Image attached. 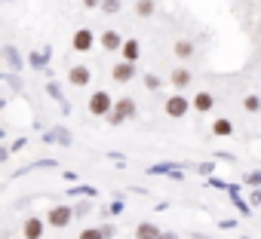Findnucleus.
<instances>
[{"label":"nucleus","instance_id":"f257e3e1","mask_svg":"<svg viewBox=\"0 0 261 239\" xmlns=\"http://www.w3.org/2000/svg\"><path fill=\"white\" fill-rule=\"evenodd\" d=\"M136 113H139L136 101L129 98V95H123V98H117V101H114V110H111V113H108L105 120H108L111 126H120V123H126V120H133Z\"/></svg>","mask_w":261,"mask_h":239},{"label":"nucleus","instance_id":"f03ea898","mask_svg":"<svg viewBox=\"0 0 261 239\" xmlns=\"http://www.w3.org/2000/svg\"><path fill=\"white\" fill-rule=\"evenodd\" d=\"M74 218H77V215H74V205H53V208L46 212V224H49L53 230H65Z\"/></svg>","mask_w":261,"mask_h":239},{"label":"nucleus","instance_id":"7ed1b4c3","mask_svg":"<svg viewBox=\"0 0 261 239\" xmlns=\"http://www.w3.org/2000/svg\"><path fill=\"white\" fill-rule=\"evenodd\" d=\"M114 110V98L105 92V89H95L92 95H89V113L92 116H108Z\"/></svg>","mask_w":261,"mask_h":239},{"label":"nucleus","instance_id":"20e7f679","mask_svg":"<svg viewBox=\"0 0 261 239\" xmlns=\"http://www.w3.org/2000/svg\"><path fill=\"white\" fill-rule=\"evenodd\" d=\"M191 107H194V101H188V98H185L181 92H175V95H169V98H166V104H163V110H166V113H169L172 120H178V116H185V113H188Z\"/></svg>","mask_w":261,"mask_h":239},{"label":"nucleus","instance_id":"39448f33","mask_svg":"<svg viewBox=\"0 0 261 239\" xmlns=\"http://www.w3.org/2000/svg\"><path fill=\"white\" fill-rule=\"evenodd\" d=\"M71 46H74V52H89L95 46V34L89 28H77L74 37H71Z\"/></svg>","mask_w":261,"mask_h":239},{"label":"nucleus","instance_id":"423d86ee","mask_svg":"<svg viewBox=\"0 0 261 239\" xmlns=\"http://www.w3.org/2000/svg\"><path fill=\"white\" fill-rule=\"evenodd\" d=\"M43 141H46V144H62V147H71V144H74V135H71L65 126H53V129H46V132H43Z\"/></svg>","mask_w":261,"mask_h":239},{"label":"nucleus","instance_id":"0eeeda50","mask_svg":"<svg viewBox=\"0 0 261 239\" xmlns=\"http://www.w3.org/2000/svg\"><path fill=\"white\" fill-rule=\"evenodd\" d=\"M68 80H71V86H77V89L89 86V83H92V71H89V65H71Z\"/></svg>","mask_w":261,"mask_h":239},{"label":"nucleus","instance_id":"6e6552de","mask_svg":"<svg viewBox=\"0 0 261 239\" xmlns=\"http://www.w3.org/2000/svg\"><path fill=\"white\" fill-rule=\"evenodd\" d=\"M43 230H46V218H37V215L25 218V224H22V236L25 239H40Z\"/></svg>","mask_w":261,"mask_h":239},{"label":"nucleus","instance_id":"1a4fd4ad","mask_svg":"<svg viewBox=\"0 0 261 239\" xmlns=\"http://www.w3.org/2000/svg\"><path fill=\"white\" fill-rule=\"evenodd\" d=\"M98 43H101V49H108V52H120L123 49V34L120 31H114V28H108V31H101V37H98Z\"/></svg>","mask_w":261,"mask_h":239},{"label":"nucleus","instance_id":"9d476101","mask_svg":"<svg viewBox=\"0 0 261 239\" xmlns=\"http://www.w3.org/2000/svg\"><path fill=\"white\" fill-rule=\"evenodd\" d=\"M111 77L117 80V83H129V80H133L136 77V62H117L114 68H111Z\"/></svg>","mask_w":261,"mask_h":239},{"label":"nucleus","instance_id":"9b49d317","mask_svg":"<svg viewBox=\"0 0 261 239\" xmlns=\"http://www.w3.org/2000/svg\"><path fill=\"white\" fill-rule=\"evenodd\" d=\"M191 101H194V110H197V113H209V110L215 107V95H212V92H206V89H200Z\"/></svg>","mask_w":261,"mask_h":239},{"label":"nucleus","instance_id":"f8f14e48","mask_svg":"<svg viewBox=\"0 0 261 239\" xmlns=\"http://www.w3.org/2000/svg\"><path fill=\"white\" fill-rule=\"evenodd\" d=\"M4 58H7L10 71H22V68H25V58L19 55V49H16L13 43H7V46H4Z\"/></svg>","mask_w":261,"mask_h":239},{"label":"nucleus","instance_id":"ddd939ff","mask_svg":"<svg viewBox=\"0 0 261 239\" xmlns=\"http://www.w3.org/2000/svg\"><path fill=\"white\" fill-rule=\"evenodd\" d=\"M46 92H49V98H53V101H59V107H62V113H71V104H68V98L62 95V86H59L56 80H49V86H46Z\"/></svg>","mask_w":261,"mask_h":239},{"label":"nucleus","instance_id":"4468645a","mask_svg":"<svg viewBox=\"0 0 261 239\" xmlns=\"http://www.w3.org/2000/svg\"><path fill=\"white\" fill-rule=\"evenodd\" d=\"M227 193H230L233 205L240 208V215H246V218H249V215H252V205H249V202H246V199L240 196V184H227Z\"/></svg>","mask_w":261,"mask_h":239},{"label":"nucleus","instance_id":"2eb2a0df","mask_svg":"<svg viewBox=\"0 0 261 239\" xmlns=\"http://www.w3.org/2000/svg\"><path fill=\"white\" fill-rule=\"evenodd\" d=\"M160 227L157 224H151V221H142L139 227H136V239H160Z\"/></svg>","mask_w":261,"mask_h":239},{"label":"nucleus","instance_id":"dca6fc26","mask_svg":"<svg viewBox=\"0 0 261 239\" xmlns=\"http://www.w3.org/2000/svg\"><path fill=\"white\" fill-rule=\"evenodd\" d=\"M49 58H53V49L46 46L43 52H31V55H28V65H31L34 71H43V68L49 65Z\"/></svg>","mask_w":261,"mask_h":239},{"label":"nucleus","instance_id":"f3484780","mask_svg":"<svg viewBox=\"0 0 261 239\" xmlns=\"http://www.w3.org/2000/svg\"><path fill=\"white\" fill-rule=\"evenodd\" d=\"M172 52L181 58V62H188L194 52H197V46H194V40H175V46H172Z\"/></svg>","mask_w":261,"mask_h":239},{"label":"nucleus","instance_id":"a211bd4d","mask_svg":"<svg viewBox=\"0 0 261 239\" xmlns=\"http://www.w3.org/2000/svg\"><path fill=\"white\" fill-rule=\"evenodd\" d=\"M120 52H123L126 62H139V55H142V43H139V40H126Z\"/></svg>","mask_w":261,"mask_h":239},{"label":"nucleus","instance_id":"6ab92c4d","mask_svg":"<svg viewBox=\"0 0 261 239\" xmlns=\"http://www.w3.org/2000/svg\"><path fill=\"white\" fill-rule=\"evenodd\" d=\"M191 80H194V77H191L188 68H175V71H172V86H175V89H188Z\"/></svg>","mask_w":261,"mask_h":239},{"label":"nucleus","instance_id":"aec40b11","mask_svg":"<svg viewBox=\"0 0 261 239\" xmlns=\"http://www.w3.org/2000/svg\"><path fill=\"white\" fill-rule=\"evenodd\" d=\"M175 169H185V163H154L148 166V175H172Z\"/></svg>","mask_w":261,"mask_h":239},{"label":"nucleus","instance_id":"412c9836","mask_svg":"<svg viewBox=\"0 0 261 239\" xmlns=\"http://www.w3.org/2000/svg\"><path fill=\"white\" fill-rule=\"evenodd\" d=\"M212 135H218V138L233 135V123H230V120H224V116H218L215 123H212Z\"/></svg>","mask_w":261,"mask_h":239},{"label":"nucleus","instance_id":"4be33fe9","mask_svg":"<svg viewBox=\"0 0 261 239\" xmlns=\"http://www.w3.org/2000/svg\"><path fill=\"white\" fill-rule=\"evenodd\" d=\"M154 13H157L154 0H136V16H139V19H151Z\"/></svg>","mask_w":261,"mask_h":239},{"label":"nucleus","instance_id":"5701e85b","mask_svg":"<svg viewBox=\"0 0 261 239\" xmlns=\"http://www.w3.org/2000/svg\"><path fill=\"white\" fill-rule=\"evenodd\" d=\"M68 196H89V199H95L98 190L89 187V184H77V187H68Z\"/></svg>","mask_w":261,"mask_h":239},{"label":"nucleus","instance_id":"b1692460","mask_svg":"<svg viewBox=\"0 0 261 239\" xmlns=\"http://www.w3.org/2000/svg\"><path fill=\"white\" fill-rule=\"evenodd\" d=\"M243 107H246L249 113H261V98H258V95H246V98H243Z\"/></svg>","mask_w":261,"mask_h":239},{"label":"nucleus","instance_id":"393cba45","mask_svg":"<svg viewBox=\"0 0 261 239\" xmlns=\"http://www.w3.org/2000/svg\"><path fill=\"white\" fill-rule=\"evenodd\" d=\"M77 239H105V230L101 227H86V230H80Z\"/></svg>","mask_w":261,"mask_h":239},{"label":"nucleus","instance_id":"a878e982","mask_svg":"<svg viewBox=\"0 0 261 239\" xmlns=\"http://www.w3.org/2000/svg\"><path fill=\"white\" fill-rule=\"evenodd\" d=\"M123 212H126V208H123V196L117 193V196H114V202L108 205V215H111V218H117V215H123Z\"/></svg>","mask_w":261,"mask_h":239},{"label":"nucleus","instance_id":"bb28decb","mask_svg":"<svg viewBox=\"0 0 261 239\" xmlns=\"http://www.w3.org/2000/svg\"><path fill=\"white\" fill-rule=\"evenodd\" d=\"M160 77L157 74H145V89H151V92H160Z\"/></svg>","mask_w":261,"mask_h":239},{"label":"nucleus","instance_id":"cd10ccee","mask_svg":"<svg viewBox=\"0 0 261 239\" xmlns=\"http://www.w3.org/2000/svg\"><path fill=\"white\" fill-rule=\"evenodd\" d=\"M86 199H89V196H86ZM86 199H83V202H74V215H77V218H86V215L92 212V205H89Z\"/></svg>","mask_w":261,"mask_h":239},{"label":"nucleus","instance_id":"c85d7f7f","mask_svg":"<svg viewBox=\"0 0 261 239\" xmlns=\"http://www.w3.org/2000/svg\"><path fill=\"white\" fill-rule=\"evenodd\" d=\"M243 184H246V187H261V169H258V172H249V175L243 178Z\"/></svg>","mask_w":261,"mask_h":239},{"label":"nucleus","instance_id":"c756f323","mask_svg":"<svg viewBox=\"0 0 261 239\" xmlns=\"http://www.w3.org/2000/svg\"><path fill=\"white\" fill-rule=\"evenodd\" d=\"M101 10H105L108 16H117V13H120V0H101Z\"/></svg>","mask_w":261,"mask_h":239},{"label":"nucleus","instance_id":"7c9ffc66","mask_svg":"<svg viewBox=\"0 0 261 239\" xmlns=\"http://www.w3.org/2000/svg\"><path fill=\"white\" fill-rule=\"evenodd\" d=\"M209 187H215V190H227V181H221V178L209 175Z\"/></svg>","mask_w":261,"mask_h":239},{"label":"nucleus","instance_id":"2f4dec72","mask_svg":"<svg viewBox=\"0 0 261 239\" xmlns=\"http://www.w3.org/2000/svg\"><path fill=\"white\" fill-rule=\"evenodd\" d=\"M200 172H203V175H206V178H209V175H212V172H215V163H200Z\"/></svg>","mask_w":261,"mask_h":239},{"label":"nucleus","instance_id":"473e14b6","mask_svg":"<svg viewBox=\"0 0 261 239\" xmlns=\"http://www.w3.org/2000/svg\"><path fill=\"white\" fill-rule=\"evenodd\" d=\"M101 230H105V239H114V233H117V230H114V224H105Z\"/></svg>","mask_w":261,"mask_h":239},{"label":"nucleus","instance_id":"72a5a7b5","mask_svg":"<svg viewBox=\"0 0 261 239\" xmlns=\"http://www.w3.org/2000/svg\"><path fill=\"white\" fill-rule=\"evenodd\" d=\"M10 154H13V147H0V163H7V160H10Z\"/></svg>","mask_w":261,"mask_h":239},{"label":"nucleus","instance_id":"f704fd0d","mask_svg":"<svg viewBox=\"0 0 261 239\" xmlns=\"http://www.w3.org/2000/svg\"><path fill=\"white\" fill-rule=\"evenodd\" d=\"M258 202H261V187L252 190V205H258Z\"/></svg>","mask_w":261,"mask_h":239},{"label":"nucleus","instance_id":"c9c22d12","mask_svg":"<svg viewBox=\"0 0 261 239\" xmlns=\"http://www.w3.org/2000/svg\"><path fill=\"white\" fill-rule=\"evenodd\" d=\"M83 4H86V7L92 10V7H101V0H83Z\"/></svg>","mask_w":261,"mask_h":239},{"label":"nucleus","instance_id":"e433bc0d","mask_svg":"<svg viewBox=\"0 0 261 239\" xmlns=\"http://www.w3.org/2000/svg\"><path fill=\"white\" fill-rule=\"evenodd\" d=\"M160 239H178L175 233H160Z\"/></svg>","mask_w":261,"mask_h":239}]
</instances>
